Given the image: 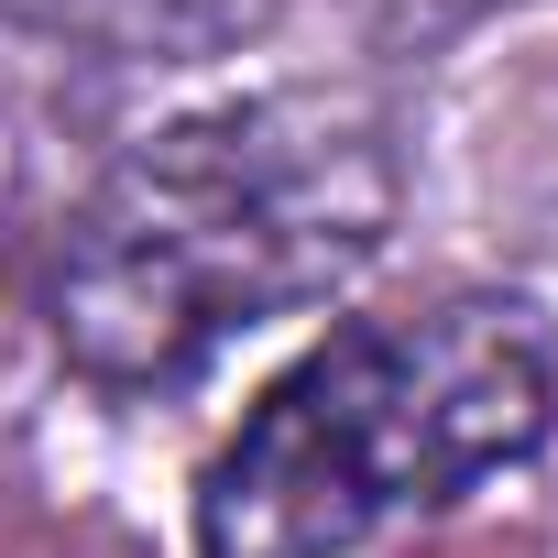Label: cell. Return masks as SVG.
I'll return each mask as SVG.
<instances>
[{
  "mask_svg": "<svg viewBox=\"0 0 558 558\" xmlns=\"http://www.w3.org/2000/svg\"><path fill=\"white\" fill-rule=\"evenodd\" d=\"M405 154L373 88H263L143 132L56 230L45 329L99 395H175L230 340L329 307L395 241Z\"/></svg>",
  "mask_w": 558,
  "mask_h": 558,
  "instance_id": "cell-1",
  "label": "cell"
},
{
  "mask_svg": "<svg viewBox=\"0 0 558 558\" xmlns=\"http://www.w3.org/2000/svg\"><path fill=\"white\" fill-rule=\"evenodd\" d=\"M558 416L536 307L438 296L329 329L197 471V558H351L514 471Z\"/></svg>",
  "mask_w": 558,
  "mask_h": 558,
  "instance_id": "cell-2",
  "label": "cell"
},
{
  "mask_svg": "<svg viewBox=\"0 0 558 558\" xmlns=\"http://www.w3.org/2000/svg\"><path fill=\"white\" fill-rule=\"evenodd\" d=\"M286 0H0V23H23L45 45L110 56V66H197L252 45Z\"/></svg>",
  "mask_w": 558,
  "mask_h": 558,
  "instance_id": "cell-3",
  "label": "cell"
},
{
  "mask_svg": "<svg viewBox=\"0 0 558 558\" xmlns=\"http://www.w3.org/2000/svg\"><path fill=\"white\" fill-rule=\"evenodd\" d=\"M395 23H416V34H449V23H482V12H514V0H384Z\"/></svg>",
  "mask_w": 558,
  "mask_h": 558,
  "instance_id": "cell-4",
  "label": "cell"
}]
</instances>
